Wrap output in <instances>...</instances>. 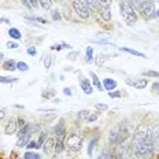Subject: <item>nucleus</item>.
<instances>
[{
  "label": "nucleus",
  "mask_w": 159,
  "mask_h": 159,
  "mask_svg": "<svg viewBox=\"0 0 159 159\" xmlns=\"http://www.w3.org/2000/svg\"><path fill=\"white\" fill-rule=\"evenodd\" d=\"M136 159H151L155 154L154 143H152V128H148V133L145 136L144 141L133 150Z\"/></svg>",
  "instance_id": "1"
},
{
  "label": "nucleus",
  "mask_w": 159,
  "mask_h": 159,
  "mask_svg": "<svg viewBox=\"0 0 159 159\" xmlns=\"http://www.w3.org/2000/svg\"><path fill=\"white\" fill-rule=\"evenodd\" d=\"M119 11H121V15L124 18L125 24L128 26H132L137 22L139 19V12L136 11L134 7H132L128 2H121L119 3Z\"/></svg>",
  "instance_id": "2"
},
{
  "label": "nucleus",
  "mask_w": 159,
  "mask_h": 159,
  "mask_svg": "<svg viewBox=\"0 0 159 159\" xmlns=\"http://www.w3.org/2000/svg\"><path fill=\"white\" fill-rule=\"evenodd\" d=\"M65 145L67 150H70L73 152H78L82 148V136H80L78 133H70L66 136Z\"/></svg>",
  "instance_id": "3"
},
{
  "label": "nucleus",
  "mask_w": 159,
  "mask_h": 159,
  "mask_svg": "<svg viewBox=\"0 0 159 159\" xmlns=\"http://www.w3.org/2000/svg\"><path fill=\"white\" fill-rule=\"evenodd\" d=\"M147 133H148V126H147V125H144V124L137 125V128H136L133 136H132V141H130L132 150H134L137 145H140L141 143H143L145 136H147Z\"/></svg>",
  "instance_id": "4"
},
{
  "label": "nucleus",
  "mask_w": 159,
  "mask_h": 159,
  "mask_svg": "<svg viewBox=\"0 0 159 159\" xmlns=\"http://www.w3.org/2000/svg\"><path fill=\"white\" fill-rule=\"evenodd\" d=\"M71 6H73V8H74L75 14L80 16V19L87 21L89 18L91 14H89V10H88V6H87V3H85V0H73Z\"/></svg>",
  "instance_id": "5"
},
{
  "label": "nucleus",
  "mask_w": 159,
  "mask_h": 159,
  "mask_svg": "<svg viewBox=\"0 0 159 159\" xmlns=\"http://www.w3.org/2000/svg\"><path fill=\"white\" fill-rule=\"evenodd\" d=\"M121 130H122V125H119V124L111 128L110 133H108V143H110V145H118Z\"/></svg>",
  "instance_id": "6"
},
{
  "label": "nucleus",
  "mask_w": 159,
  "mask_h": 159,
  "mask_svg": "<svg viewBox=\"0 0 159 159\" xmlns=\"http://www.w3.org/2000/svg\"><path fill=\"white\" fill-rule=\"evenodd\" d=\"M78 81H80V88H81V91L84 92L85 95H92L93 93V85L91 84V80H88L82 74H80Z\"/></svg>",
  "instance_id": "7"
},
{
  "label": "nucleus",
  "mask_w": 159,
  "mask_h": 159,
  "mask_svg": "<svg viewBox=\"0 0 159 159\" xmlns=\"http://www.w3.org/2000/svg\"><path fill=\"white\" fill-rule=\"evenodd\" d=\"M18 119L16 118H10L8 121H7V124H6V126H4V134H7V136H11V134H14L16 133V130H18Z\"/></svg>",
  "instance_id": "8"
},
{
  "label": "nucleus",
  "mask_w": 159,
  "mask_h": 159,
  "mask_svg": "<svg viewBox=\"0 0 159 159\" xmlns=\"http://www.w3.org/2000/svg\"><path fill=\"white\" fill-rule=\"evenodd\" d=\"M43 150H44V154L47 155V157H52L55 152V139L54 137H48L47 140H45V143L43 144Z\"/></svg>",
  "instance_id": "9"
},
{
  "label": "nucleus",
  "mask_w": 159,
  "mask_h": 159,
  "mask_svg": "<svg viewBox=\"0 0 159 159\" xmlns=\"http://www.w3.org/2000/svg\"><path fill=\"white\" fill-rule=\"evenodd\" d=\"M99 16L102 18V21L104 22H110L112 18V12H111V7H102L99 11Z\"/></svg>",
  "instance_id": "10"
},
{
  "label": "nucleus",
  "mask_w": 159,
  "mask_h": 159,
  "mask_svg": "<svg viewBox=\"0 0 159 159\" xmlns=\"http://www.w3.org/2000/svg\"><path fill=\"white\" fill-rule=\"evenodd\" d=\"M67 133L66 132V124H65V118H61L58 121V124L54 126V134L55 136H59V134H65Z\"/></svg>",
  "instance_id": "11"
},
{
  "label": "nucleus",
  "mask_w": 159,
  "mask_h": 159,
  "mask_svg": "<svg viewBox=\"0 0 159 159\" xmlns=\"http://www.w3.org/2000/svg\"><path fill=\"white\" fill-rule=\"evenodd\" d=\"M85 3H87V6H88L89 14H99L102 7L99 6L98 0H85Z\"/></svg>",
  "instance_id": "12"
},
{
  "label": "nucleus",
  "mask_w": 159,
  "mask_h": 159,
  "mask_svg": "<svg viewBox=\"0 0 159 159\" xmlns=\"http://www.w3.org/2000/svg\"><path fill=\"white\" fill-rule=\"evenodd\" d=\"M152 143H154L155 152H159V126H154L152 129Z\"/></svg>",
  "instance_id": "13"
},
{
  "label": "nucleus",
  "mask_w": 159,
  "mask_h": 159,
  "mask_svg": "<svg viewBox=\"0 0 159 159\" xmlns=\"http://www.w3.org/2000/svg\"><path fill=\"white\" fill-rule=\"evenodd\" d=\"M30 139H32V133H28V134L22 136V137H18V140H16V144H15V145H16L18 148H25L26 145L29 144Z\"/></svg>",
  "instance_id": "14"
},
{
  "label": "nucleus",
  "mask_w": 159,
  "mask_h": 159,
  "mask_svg": "<svg viewBox=\"0 0 159 159\" xmlns=\"http://www.w3.org/2000/svg\"><path fill=\"white\" fill-rule=\"evenodd\" d=\"M89 77H91V80H92V84H93V87H96L99 89V91H104V87H103V84H102V81H100V78L96 75V73H93V71H89Z\"/></svg>",
  "instance_id": "15"
},
{
  "label": "nucleus",
  "mask_w": 159,
  "mask_h": 159,
  "mask_svg": "<svg viewBox=\"0 0 159 159\" xmlns=\"http://www.w3.org/2000/svg\"><path fill=\"white\" fill-rule=\"evenodd\" d=\"M3 69L7 71H15L16 70V62L14 59H6V61H3Z\"/></svg>",
  "instance_id": "16"
},
{
  "label": "nucleus",
  "mask_w": 159,
  "mask_h": 159,
  "mask_svg": "<svg viewBox=\"0 0 159 159\" xmlns=\"http://www.w3.org/2000/svg\"><path fill=\"white\" fill-rule=\"evenodd\" d=\"M98 141H99V136H98V134L93 136V137L91 139V141H89V144H88V150H87L88 157H89V158H91L92 155H93V151H95V147L98 145Z\"/></svg>",
  "instance_id": "17"
},
{
  "label": "nucleus",
  "mask_w": 159,
  "mask_h": 159,
  "mask_svg": "<svg viewBox=\"0 0 159 159\" xmlns=\"http://www.w3.org/2000/svg\"><path fill=\"white\" fill-rule=\"evenodd\" d=\"M119 51L126 52V54H130V55H133V56H137V58H145V55L143 54V52L136 51V49L129 48V47H119Z\"/></svg>",
  "instance_id": "18"
},
{
  "label": "nucleus",
  "mask_w": 159,
  "mask_h": 159,
  "mask_svg": "<svg viewBox=\"0 0 159 159\" xmlns=\"http://www.w3.org/2000/svg\"><path fill=\"white\" fill-rule=\"evenodd\" d=\"M103 87L106 91H112V89H115L117 88V81L115 80H112V78H104L103 80Z\"/></svg>",
  "instance_id": "19"
},
{
  "label": "nucleus",
  "mask_w": 159,
  "mask_h": 159,
  "mask_svg": "<svg viewBox=\"0 0 159 159\" xmlns=\"http://www.w3.org/2000/svg\"><path fill=\"white\" fill-rule=\"evenodd\" d=\"M148 85V80L147 78H136L133 88L134 89H145V87Z\"/></svg>",
  "instance_id": "20"
},
{
  "label": "nucleus",
  "mask_w": 159,
  "mask_h": 159,
  "mask_svg": "<svg viewBox=\"0 0 159 159\" xmlns=\"http://www.w3.org/2000/svg\"><path fill=\"white\" fill-rule=\"evenodd\" d=\"M8 36L11 37L12 40H21L22 39V33L19 29L16 28H10L8 29Z\"/></svg>",
  "instance_id": "21"
},
{
  "label": "nucleus",
  "mask_w": 159,
  "mask_h": 159,
  "mask_svg": "<svg viewBox=\"0 0 159 159\" xmlns=\"http://www.w3.org/2000/svg\"><path fill=\"white\" fill-rule=\"evenodd\" d=\"M19 78L16 77H10V75H0V84H12L16 82Z\"/></svg>",
  "instance_id": "22"
},
{
  "label": "nucleus",
  "mask_w": 159,
  "mask_h": 159,
  "mask_svg": "<svg viewBox=\"0 0 159 159\" xmlns=\"http://www.w3.org/2000/svg\"><path fill=\"white\" fill-rule=\"evenodd\" d=\"M85 62L87 63H92L93 62V47H87V51H85Z\"/></svg>",
  "instance_id": "23"
},
{
  "label": "nucleus",
  "mask_w": 159,
  "mask_h": 159,
  "mask_svg": "<svg viewBox=\"0 0 159 159\" xmlns=\"http://www.w3.org/2000/svg\"><path fill=\"white\" fill-rule=\"evenodd\" d=\"M25 19L26 21H32V22H40V24H48L47 22V19H44V18H41V16H34V15H26L25 16Z\"/></svg>",
  "instance_id": "24"
},
{
  "label": "nucleus",
  "mask_w": 159,
  "mask_h": 159,
  "mask_svg": "<svg viewBox=\"0 0 159 159\" xmlns=\"http://www.w3.org/2000/svg\"><path fill=\"white\" fill-rule=\"evenodd\" d=\"M108 59H110V58H108V55L99 54V55H98V58H96V61H95V63L98 65V66H103V65L106 63V62L108 61Z\"/></svg>",
  "instance_id": "25"
},
{
  "label": "nucleus",
  "mask_w": 159,
  "mask_h": 159,
  "mask_svg": "<svg viewBox=\"0 0 159 159\" xmlns=\"http://www.w3.org/2000/svg\"><path fill=\"white\" fill-rule=\"evenodd\" d=\"M52 0H39V4H40V7L41 8H44V10H51L52 7Z\"/></svg>",
  "instance_id": "26"
},
{
  "label": "nucleus",
  "mask_w": 159,
  "mask_h": 159,
  "mask_svg": "<svg viewBox=\"0 0 159 159\" xmlns=\"http://www.w3.org/2000/svg\"><path fill=\"white\" fill-rule=\"evenodd\" d=\"M24 158L25 159H41V155L37 154V152H33V151H26Z\"/></svg>",
  "instance_id": "27"
},
{
  "label": "nucleus",
  "mask_w": 159,
  "mask_h": 159,
  "mask_svg": "<svg viewBox=\"0 0 159 159\" xmlns=\"http://www.w3.org/2000/svg\"><path fill=\"white\" fill-rule=\"evenodd\" d=\"M143 75L145 78H159V71L155 70H147L143 73Z\"/></svg>",
  "instance_id": "28"
},
{
  "label": "nucleus",
  "mask_w": 159,
  "mask_h": 159,
  "mask_svg": "<svg viewBox=\"0 0 159 159\" xmlns=\"http://www.w3.org/2000/svg\"><path fill=\"white\" fill-rule=\"evenodd\" d=\"M48 139V132L47 130H43L41 133H40V137H39V140H37V143L40 147H43V144L45 143V140Z\"/></svg>",
  "instance_id": "29"
},
{
  "label": "nucleus",
  "mask_w": 159,
  "mask_h": 159,
  "mask_svg": "<svg viewBox=\"0 0 159 159\" xmlns=\"http://www.w3.org/2000/svg\"><path fill=\"white\" fill-rule=\"evenodd\" d=\"M98 119H99V114H98V112H89L85 121H87L88 124H93V122H96Z\"/></svg>",
  "instance_id": "30"
},
{
  "label": "nucleus",
  "mask_w": 159,
  "mask_h": 159,
  "mask_svg": "<svg viewBox=\"0 0 159 159\" xmlns=\"http://www.w3.org/2000/svg\"><path fill=\"white\" fill-rule=\"evenodd\" d=\"M16 70H19V71H22V73H25V71H28L29 70V65L28 63H25V62H16Z\"/></svg>",
  "instance_id": "31"
},
{
  "label": "nucleus",
  "mask_w": 159,
  "mask_h": 159,
  "mask_svg": "<svg viewBox=\"0 0 159 159\" xmlns=\"http://www.w3.org/2000/svg\"><path fill=\"white\" fill-rule=\"evenodd\" d=\"M43 62H44V67L47 69V70H48V69H51V66H52V56L51 55H45L44 56V61H43Z\"/></svg>",
  "instance_id": "32"
},
{
  "label": "nucleus",
  "mask_w": 159,
  "mask_h": 159,
  "mask_svg": "<svg viewBox=\"0 0 159 159\" xmlns=\"http://www.w3.org/2000/svg\"><path fill=\"white\" fill-rule=\"evenodd\" d=\"M26 148L30 151V150H39V148H41V147H40L39 143L36 140H30V141H29V144L26 145Z\"/></svg>",
  "instance_id": "33"
},
{
  "label": "nucleus",
  "mask_w": 159,
  "mask_h": 159,
  "mask_svg": "<svg viewBox=\"0 0 159 159\" xmlns=\"http://www.w3.org/2000/svg\"><path fill=\"white\" fill-rule=\"evenodd\" d=\"M92 44H99V45H110L111 43L107 41V40H100V39H92L91 40Z\"/></svg>",
  "instance_id": "34"
},
{
  "label": "nucleus",
  "mask_w": 159,
  "mask_h": 159,
  "mask_svg": "<svg viewBox=\"0 0 159 159\" xmlns=\"http://www.w3.org/2000/svg\"><path fill=\"white\" fill-rule=\"evenodd\" d=\"M51 18H52V21H61V19H62V15H61V12H59L58 10H52Z\"/></svg>",
  "instance_id": "35"
},
{
  "label": "nucleus",
  "mask_w": 159,
  "mask_h": 159,
  "mask_svg": "<svg viewBox=\"0 0 159 159\" xmlns=\"http://www.w3.org/2000/svg\"><path fill=\"white\" fill-rule=\"evenodd\" d=\"M6 47H7L8 49H16V48H19V44L15 43L14 40H10V41L6 43Z\"/></svg>",
  "instance_id": "36"
},
{
  "label": "nucleus",
  "mask_w": 159,
  "mask_h": 159,
  "mask_svg": "<svg viewBox=\"0 0 159 159\" xmlns=\"http://www.w3.org/2000/svg\"><path fill=\"white\" fill-rule=\"evenodd\" d=\"M78 56H80V52H78V51H70V52H69V54H67V58L70 59L71 62L77 61V58H78Z\"/></svg>",
  "instance_id": "37"
},
{
  "label": "nucleus",
  "mask_w": 159,
  "mask_h": 159,
  "mask_svg": "<svg viewBox=\"0 0 159 159\" xmlns=\"http://www.w3.org/2000/svg\"><path fill=\"white\" fill-rule=\"evenodd\" d=\"M108 96H110L111 99H119L122 96V92L121 91H110L108 92Z\"/></svg>",
  "instance_id": "38"
},
{
  "label": "nucleus",
  "mask_w": 159,
  "mask_h": 159,
  "mask_svg": "<svg viewBox=\"0 0 159 159\" xmlns=\"http://www.w3.org/2000/svg\"><path fill=\"white\" fill-rule=\"evenodd\" d=\"M26 54H28L29 56H36V55H37V49H36V47L30 45V47L26 48Z\"/></svg>",
  "instance_id": "39"
},
{
  "label": "nucleus",
  "mask_w": 159,
  "mask_h": 159,
  "mask_svg": "<svg viewBox=\"0 0 159 159\" xmlns=\"http://www.w3.org/2000/svg\"><path fill=\"white\" fill-rule=\"evenodd\" d=\"M151 89H152V93H154V95H158V96H159V81L152 82Z\"/></svg>",
  "instance_id": "40"
},
{
  "label": "nucleus",
  "mask_w": 159,
  "mask_h": 159,
  "mask_svg": "<svg viewBox=\"0 0 159 159\" xmlns=\"http://www.w3.org/2000/svg\"><path fill=\"white\" fill-rule=\"evenodd\" d=\"M98 3L100 7H111L112 0H98Z\"/></svg>",
  "instance_id": "41"
},
{
  "label": "nucleus",
  "mask_w": 159,
  "mask_h": 159,
  "mask_svg": "<svg viewBox=\"0 0 159 159\" xmlns=\"http://www.w3.org/2000/svg\"><path fill=\"white\" fill-rule=\"evenodd\" d=\"M95 107L98 108L99 111H107L108 110V106L104 103H95Z\"/></svg>",
  "instance_id": "42"
},
{
  "label": "nucleus",
  "mask_w": 159,
  "mask_h": 159,
  "mask_svg": "<svg viewBox=\"0 0 159 159\" xmlns=\"http://www.w3.org/2000/svg\"><path fill=\"white\" fill-rule=\"evenodd\" d=\"M89 112H91V111H88V110H81V111L78 112V118H80V119H84V121H85Z\"/></svg>",
  "instance_id": "43"
},
{
  "label": "nucleus",
  "mask_w": 159,
  "mask_h": 159,
  "mask_svg": "<svg viewBox=\"0 0 159 159\" xmlns=\"http://www.w3.org/2000/svg\"><path fill=\"white\" fill-rule=\"evenodd\" d=\"M21 3H22V6H25L26 10H33V7L30 6V3H29V0H21Z\"/></svg>",
  "instance_id": "44"
},
{
  "label": "nucleus",
  "mask_w": 159,
  "mask_h": 159,
  "mask_svg": "<svg viewBox=\"0 0 159 159\" xmlns=\"http://www.w3.org/2000/svg\"><path fill=\"white\" fill-rule=\"evenodd\" d=\"M51 49H54V51H61V49H63V47H62V43H59V44H54V45H51Z\"/></svg>",
  "instance_id": "45"
},
{
  "label": "nucleus",
  "mask_w": 159,
  "mask_h": 159,
  "mask_svg": "<svg viewBox=\"0 0 159 159\" xmlns=\"http://www.w3.org/2000/svg\"><path fill=\"white\" fill-rule=\"evenodd\" d=\"M29 3H30V6L33 8H36L37 10L40 7V4H39V0H29Z\"/></svg>",
  "instance_id": "46"
},
{
  "label": "nucleus",
  "mask_w": 159,
  "mask_h": 159,
  "mask_svg": "<svg viewBox=\"0 0 159 159\" xmlns=\"http://www.w3.org/2000/svg\"><path fill=\"white\" fill-rule=\"evenodd\" d=\"M54 95H55V92H54V91H51V92H43V98H47V99L52 98Z\"/></svg>",
  "instance_id": "47"
},
{
  "label": "nucleus",
  "mask_w": 159,
  "mask_h": 159,
  "mask_svg": "<svg viewBox=\"0 0 159 159\" xmlns=\"http://www.w3.org/2000/svg\"><path fill=\"white\" fill-rule=\"evenodd\" d=\"M63 93L66 95V96H73V92H71V88H63Z\"/></svg>",
  "instance_id": "48"
},
{
  "label": "nucleus",
  "mask_w": 159,
  "mask_h": 159,
  "mask_svg": "<svg viewBox=\"0 0 159 159\" xmlns=\"http://www.w3.org/2000/svg\"><path fill=\"white\" fill-rule=\"evenodd\" d=\"M6 117H7V111H6V110H0V121L6 119Z\"/></svg>",
  "instance_id": "49"
},
{
  "label": "nucleus",
  "mask_w": 159,
  "mask_h": 159,
  "mask_svg": "<svg viewBox=\"0 0 159 159\" xmlns=\"http://www.w3.org/2000/svg\"><path fill=\"white\" fill-rule=\"evenodd\" d=\"M0 24L10 25V24H11V22H10V19H8V18H4V16H2V18H0Z\"/></svg>",
  "instance_id": "50"
},
{
  "label": "nucleus",
  "mask_w": 159,
  "mask_h": 159,
  "mask_svg": "<svg viewBox=\"0 0 159 159\" xmlns=\"http://www.w3.org/2000/svg\"><path fill=\"white\" fill-rule=\"evenodd\" d=\"M16 119H18V126L19 128H22V126H25V125H26L25 119H22V118H16Z\"/></svg>",
  "instance_id": "51"
},
{
  "label": "nucleus",
  "mask_w": 159,
  "mask_h": 159,
  "mask_svg": "<svg viewBox=\"0 0 159 159\" xmlns=\"http://www.w3.org/2000/svg\"><path fill=\"white\" fill-rule=\"evenodd\" d=\"M62 47H63V49H71L73 48L70 44H66V43H62Z\"/></svg>",
  "instance_id": "52"
},
{
  "label": "nucleus",
  "mask_w": 159,
  "mask_h": 159,
  "mask_svg": "<svg viewBox=\"0 0 159 159\" xmlns=\"http://www.w3.org/2000/svg\"><path fill=\"white\" fill-rule=\"evenodd\" d=\"M39 111H43V112H49V111H55L54 108H39Z\"/></svg>",
  "instance_id": "53"
},
{
  "label": "nucleus",
  "mask_w": 159,
  "mask_h": 159,
  "mask_svg": "<svg viewBox=\"0 0 159 159\" xmlns=\"http://www.w3.org/2000/svg\"><path fill=\"white\" fill-rule=\"evenodd\" d=\"M155 18H159V10H155Z\"/></svg>",
  "instance_id": "54"
},
{
  "label": "nucleus",
  "mask_w": 159,
  "mask_h": 159,
  "mask_svg": "<svg viewBox=\"0 0 159 159\" xmlns=\"http://www.w3.org/2000/svg\"><path fill=\"white\" fill-rule=\"evenodd\" d=\"M3 58H4V54H3V52L0 51V61H2V62H3Z\"/></svg>",
  "instance_id": "55"
},
{
  "label": "nucleus",
  "mask_w": 159,
  "mask_h": 159,
  "mask_svg": "<svg viewBox=\"0 0 159 159\" xmlns=\"http://www.w3.org/2000/svg\"><path fill=\"white\" fill-rule=\"evenodd\" d=\"M61 102H62V100H61L59 98H58V99H54V103H61Z\"/></svg>",
  "instance_id": "56"
},
{
  "label": "nucleus",
  "mask_w": 159,
  "mask_h": 159,
  "mask_svg": "<svg viewBox=\"0 0 159 159\" xmlns=\"http://www.w3.org/2000/svg\"><path fill=\"white\" fill-rule=\"evenodd\" d=\"M126 159H136V157H128Z\"/></svg>",
  "instance_id": "57"
},
{
  "label": "nucleus",
  "mask_w": 159,
  "mask_h": 159,
  "mask_svg": "<svg viewBox=\"0 0 159 159\" xmlns=\"http://www.w3.org/2000/svg\"><path fill=\"white\" fill-rule=\"evenodd\" d=\"M52 2H63V0H52Z\"/></svg>",
  "instance_id": "58"
},
{
  "label": "nucleus",
  "mask_w": 159,
  "mask_h": 159,
  "mask_svg": "<svg viewBox=\"0 0 159 159\" xmlns=\"http://www.w3.org/2000/svg\"><path fill=\"white\" fill-rule=\"evenodd\" d=\"M121 2H128V0H121Z\"/></svg>",
  "instance_id": "59"
},
{
  "label": "nucleus",
  "mask_w": 159,
  "mask_h": 159,
  "mask_svg": "<svg viewBox=\"0 0 159 159\" xmlns=\"http://www.w3.org/2000/svg\"><path fill=\"white\" fill-rule=\"evenodd\" d=\"M19 159H25V158H19Z\"/></svg>",
  "instance_id": "60"
},
{
  "label": "nucleus",
  "mask_w": 159,
  "mask_h": 159,
  "mask_svg": "<svg viewBox=\"0 0 159 159\" xmlns=\"http://www.w3.org/2000/svg\"><path fill=\"white\" fill-rule=\"evenodd\" d=\"M158 126H159V124H158Z\"/></svg>",
  "instance_id": "61"
}]
</instances>
